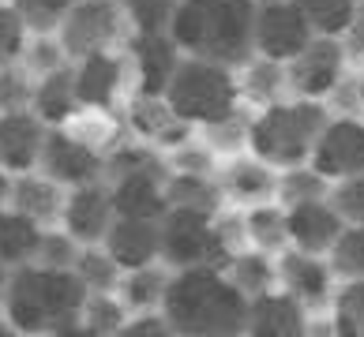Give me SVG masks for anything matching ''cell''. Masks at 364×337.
Listing matches in <instances>:
<instances>
[{
  "mask_svg": "<svg viewBox=\"0 0 364 337\" xmlns=\"http://www.w3.org/2000/svg\"><path fill=\"white\" fill-rule=\"evenodd\" d=\"M87 285L75 270L49 266H19L8 277L4 315L23 330V337H79L87 307Z\"/></svg>",
  "mask_w": 364,
  "mask_h": 337,
  "instance_id": "1",
  "label": "cell"
},
{
  "mask_svg": "<svg viewBox=\"0 0 364 337\" xmlns=\"http://www.w3.org/2000/svg\"><path fill=\"white\" fill-rule=\"evenodd\" d=\"M161 315L181 337H240L248 322V296L218 266L173 270Z\"/></svg>",
  "mask_w": 364,
  "mask_h": 337,
  "instance_id": "2",
  "label": "cell"
},
{
  "mask_svg": "<svg viewBox=\"0 0 364 337\" xmlns=\"http://www.w3.org/2000/svg\"><path fill=\"white\" fill-rule=\"evenodd\" d=\"M169 34L188 57L245 67L255 57V4L252 0H181Z\"/></svg>",
  "mask_w": 364,
  "mask_h": 337,
  "instance_id": "3",
  "label": "cell"
},
{
  "mask_svg": "<svg viewBox=\"0 0 364 337\" xmlns=\"http://www.w3.org/2000/svg\"><path fill=\"white\" fill-rule=\"evenodd\" d=\"M327 120H331V109L323 101H308V98L274 101L252 120L248 150L259 161H267V165H274L278 172L293 165H308Z\"/></svg>",
  "mask_w": 364,
  "mask_h": 337,
  "instance_id": "4",
  "label": "cell"
},
{
  "mask_svg": "<svg viewBox=\"0 0 364 337\" xmlns=\"http://www.w3.org/2000/svg\"><path fill=\"white\" fill-rule=\"evenodd\" d=\"M166 98L177 109V116L188 120V124H210V120H222L225 113L237 109L240 83L233 79V67L188 57L173 72Z\"/></svg>",
  "mask_w": 364,
  "mask_h": 337,
  "instance_id": "5",
  "label": "cell"
},
{
  "mask_svg": "<svg viewBox=\"0 0 364 337\" xmlns=\"http://www.w3.org/2000/svg\"><path fill=\"white\" fill-rule=\"evenodd\" d=\"M233 251L214 225V214L203 210H181L169 206L161 218V263L169 270H192V266H218L225 270Z\"/></svg>",
  "mask_w": 364,
  "mask_h": 337,
  "instance_id": "6",
  "label": "cell"
},
{
  "mask_svg": "<svg viewBox=\"0 0 364 337\" xmlns=\"http://www.w3.org/2000/svg\"><path fill=\"white\" fill-rule=\"evenodd\" d=\"M124 31V8L117 0H75L68 19L60 23V45L72 60L109 53Z\"/></svg>",
  "mask_w": 364,
  "mask_h": 337,
  "instance_id": "7",
  "label": "cell"
},
{
  "mask_svg": "<svg viewBox=\"0 0 364 337\" xmlns=\"http://www.w3.org/2000/svg\"><path fill=\"white\" fill-rule=\"evenodd\" d=\"M346 57L349 53L342 45V38L316 34L312 42L286 64L289 94L293 98H308V101H323L334 87H338V79L346 75Z\"/></svg>",
  "mask_w": 364,
  "mask_h": 337,
  "instance_id": "8",
  "label": "cell"
},
{
  "mask_svg": "<svg viewBox=\"0 0 364 337\" xmlns=\"http://www.w3.org/2000/svg\"><path fill=\"white\" fill-rule=\"evenodd\" d=\"M312 38V23L304 19V11L293 0H267L255 8V57L289 64Z\"/></svg>",
  "mask_w": 364,
  "mask_h": 337,
  "instance_id": "9",
  "label": "cell"
},
{
  "mask_svg": "<svg viewBox=\"0 0 364 337\" xmlns=\"http://www.w3.org/2000/svg\"><path fill=\"white\" fill-rule=\"evenodd\" d=\"M312 169H319L327 180H349L364 172V120L360 116H331L327 128L319 131Z\"/></svg>",
  "mask_w": 364,
  "mask_h": 337,
  "instance_id": "10",
  "label": "cell"
},
{
  "mask_svg": "<svg viewBox=\"0 0 364 337\" xmlns=\"http://www.w3.org/2000/svg\"><path fill=\"white\" fill-rule=\"evenodd\" d=\"M278 285L289 296H296L312 315H323V311H331L338 277H334L327 255H308V251L289 248L278 255Z\"/></svg>",
  "mask_w": 364,
  "mask_h": 337,
  "instance_id": "11",
  "label": "cell"
},
{
  "mask_svg": "<svg viewBox=\"0 0 364 337\" xmlns=\"http://www.w3.org/2000/svg\"><path fill=\"white\" fill-rule=\"evenodd\" d=\"M42 172L49 180H57L64 187H79L90 180H105V158L94 150L90 143L75 139L64 128H49L46 146H42Z\"/></svg>",
  "mask_w": 364,
  "mask_h": 337,
  "instance_id": "12",
  "label": "cell"
},
{
  "mask_svg": "<svg viewBox=\"0 0 364 337\" xmlns=\"http://www.w3.org/2000/svg\"><path fill=\"white\" fill-rule=\"evenodd\" d=\"M113 221H117V206H113L109 180H90V184L68 187V202H64V221L60 225L68 228L83 248L105 244Z\"/></svg>",
  "mask_w": 364,
  "mask_h": 337,
  "instance_id": "13",
  "label": "cell"
},
{
  "mask_svg": "<svg viewBox=\"0 0 364 337\" xmlns=\"http://www.w3.org/2000/svg\"><path fill=\"white\" fill-rule=\"evenodd\" d=\"M49 124L34 109H16L0 113V169L19 177V172H34L42 161Z\"/></svg>",
  "mask_w": 364,
  "mask_h": 337,
  "instance_id": "14",
  "label": "cell"
},
{
  "mask_svg": "<svg viewBox=\"0 0 364 337\" xmlns=\"http://www.w3.org/2000/svg\"><path fill=\"white\" fill-rule=\"evenodd\" d=\"M308 322H312V311L278 285L248 300L245 337H308Z\"/></svg>",
  "mask_w": 364,
  "mask_h": 337,
  "instance_id": "15",
  "label": "cell"
},
{
  "mask_svg": "<svg viewBox=\"0 0 364 337\" xmlns=\"http://www.w3.org/2000/svg\"><path fill=\"white\" fill-rule=\"evenodd\" d=\"M173 169H143V172H124L109 180L117 218H143V221H161L169 210L166 199V180Z\"/></svg>",
  "mask_w": 364,
  "mask_h": 337,
  "instance_id": "16",
  "label": "cell"
},
{
  "mask_svg": "<svg viewBox=\"0 0 364 337\" xmlns=\"http://www.w3.org/2000/svg\"><path fill=\"white\" fill-rule=\"evenodd\" d=\"M286 218H289V244L308 255H327L334 248V240H338V233L346 228V218L334 210L331 199L286 206Z\"/></svg>",
  "mask_w": 364,
  "mask_h": 337,
  "instance_id": "17",
  "label": "cell"
},
{
  "mask_svg": "<svg viewBox=\"0 0 364 337\" xmlns=\"http://www.w3.org/2000/svg\"><path fill=\"white\" fill-rule=\"evenodd\" d=\"M218 184L225 192V202L233 206H263L278 199V169L259 161L255 154H237L218 172Z\"/></svg>",
  "mask_w": 364,
  "mask_h": 337,
  "instance_id": "18",
  "label": "cell"
},
{
  "mask_svg": "<svg viewBox=\"0 0 364 337\" xmlns=\"http://www.w3.org/2000/svg\"><path fill=\"white\" fill-rule=\"evenodd\" d=\"M64 202H68V187L49 180L46 172H19V177H11L8 210L26 214L42 228H57L64 221Z\"/></svg>",
  "mask_w": 364,
  "mask_h": 337,
  "instance_id": "19",
  "label": "cell"
},
{
  "mask_svg": "<svg viewBox=\"0 0 364 337\" xmlns=\"http://www.w3.org/2000/svg\"><path fill=\"white\" fill-rule=\"evenodd\" d=\"M105 251L124 266L139 270L161 263V221H143V218H117L109 236H105Z\"/></svg>",
  "mask_w": 364,
  "mask_h": 337,
  "instance_id": "20",
  "label": "cell"
},
{
  "mask_svg": "<svg viewBox=\"0 0 364 337\" xmlns=\"http://www.w3.org/2000/svg\"><path fill=\"white\" fill-rule=\"evenodd\" d=\"M128 124L136 135H143V139H151L158 146H181L188 139V120L177 116V109L169 105L166 94H136V101H132L128 109Z\"/></svg>",
  "mask_w": 364,
  "mask_h": 337,
  "instance_id": "21",
  "label": "cell"
},
{
  "mask_svg": "<svg viewBox=\"0 0 364 337\" xmlns=\"http://www.w3.org/2000/svg\"><path fill=\"white\" fill-rule=\"evenodd\" d=\"M132 53H136L139 94H166L173 72L181 67V45L173 42V34H136Z\"/></svg>",
  "mask_w": 364,
  "mask_h": 337,
  "instance_id": "22",
  "label": "cell"
},
{
  "mask_svg": "<svg viewBox=\"0 0 364 337\" xmlns=\"http://www.w3.org/2000/svg\"><path fill=\"white\" fill-rule=\"evenodd\" d=\"M120 75H124V64L113 53H94L83 57L75 67V98L79 105H90V109H109L117 90H120Z\"/></svg>",
  "mask_w": 364,
  "mask_h": 337,
  "instance_id": "23",
  "label": "cell"
},
{
  "mask_svg": "<svg viewBox=\"0 0 364 337\" xmlns=\"http://www.w3.org/2000/svg\"><path fill=\"white\" fill-rule=\"evenodd\" d=\"M42 233L46 228L38 225L34 218L0 206V263H4L8 270L31 266L38 248H42Z\"/></svg>",
  "mask_w": 364,
  "mask_h": 337,
  "instance_id": "24",
  "label": "cell"
},
{
  "mask_svg": "<svg viewBox=\"0 0 364 337\" xmlns=\"http://www.w3.org/2000/svg\"><path fill=\"white\" fill-rule=\"evenodd\" d=\"M169 277H173V270L166 263L124 270L117 296L124 300V307H128L132 315H139V311H161V300H166V292H169Z\"/></svg>",
  "mask_w": 364,
  "mask_h": 337,
  "instance_id": "25",
  "label": "cell"
},
{
  "mask_svg": "<svg viewBox=\"0 0 364 337\" xmlns=\"http://www.w3.org/2000/svg\"><path fill=\"white\" fill-rule=\"evenodd\" d=\"M75 67H57V72H49L38 79V87H34V101H31V109L46 120L49 128H60L64 120H68L75 113Z\"/></svg>",
  "mask_w": 364,
  "mask_h": 337,
  "instance_id": "26",
  "label": "cell"
},
{
  "mask_svg": "<svg viewBox=\"0 0 364 337\" xmlns=\"http://www.w3.org/2000/svg\"><path fill=\"white\" fill-rule=\"evenodd\" d=\"M245 228H248V248L278 255L289 251V218L282 202H263V206H248L245 210Z\"/></svg>",
  "mask_w": 364,
  "mask_h": 337,
  "instance_id": "27",
  "label": "cell"
},
{
  "mask_svg": "<svg viewBox=\"0 0 364 337\" xmlns=\"http://www.w3.org/2000/svg\"><path fill=\"white\" fill-rule=\"evenodd\" d=\"M166 199L169 206L181 210H203V214H218L225 210V192L218 177H192V172H169L166 180Z\"/></svg>",
  "mask_w": 364,
  "mask_h": 337,
  "instance_id": "28",
  "label": "cell"
},
{
  "mask_svg": "<svg viewBox=\"0 0 364 337\" xmlns=\"http://www.w3.org/2000/svg\"><path fill=\"white\" fill-rule=\"evenodd\" d=\"M225 274H229V281H233L240 292L248 296V300H252V296H263V292L278 289V259H274V255H267V251H255V248L237 251L233 259H229Z\"/></svg>",
  "mask_w": 364,
  "mask_h": 337,
  "instance_id": "29",
  "label": "cell"
},
{
  "mask_svg": "<svg viewBox=\"0 0 364 337\" xmlns=\"http://www.w3.org/2000/svg\"><path fill=\"white\" fill-rule=\"evenodd\" d=\"M289 90V75H286V64L282 60H271V57H252L245 64V75H240V94H245V101L267 105L282 101V94Z\"/></svg>",
  "mask_w": 364,
  "mask_h": 337,
  "instance_id": "30",
  "label": "cell"
},
{
  "mask_svg": "<svg viewBox=\"0 0 364 337\" xmlns=\"http://www.w3.org/2000/svg\"><path fill=\"white\" fill-rule=\"evenodd\" d=\"M128 315L132 311L117 292H90L83 307V322H79V337H117Z\"/></svg>",
  "mask_w": 364,
  "mask_h": 337,
  "instance_id": "31",
  "label": "cell"
},
{
  "mask_svg": "<svg viewBox=\"0 0 364 337\" xmlns=\"http://www.w3.org/2000/svg\"><path fill=\"white\" fill-rule=\"evenodd\" d=\"M75 277L87 285V292H117L120 289V277H124V266H120L105 244H94L83 248L75 259Z\"/></svg>",
  "mask_w": 364,
  "mask_h": 337,
  "instance_id": "32",
  "label": "cell"
},
{
  "mask_svg": "<svg viewBox=\"0 0 364 337\" xmlns=\"http://www.w3.org/2000/svg\"><path fill=\"white\" fill-rule=\"evenodd\" d=\"M331 187H334V180H327L312 165H293V169H282L278 172V202H282V206L331 199Z\"/></svg>",
  "mask_w": 364,
  "mask_h": 337,
  "instance_id": "33",
  "label": "cell"
},
{
  "mask_svg": "<svg viewBox=\"0 0 364 337\" xmlns=\"http://www.w3.org/2000/svg\"><path fill=\"white\" fill-rule=\"evenodd\" d=\"M252 120H255V116L233 109V113H225L222 120H210V124H203V139H207V146H210L214 154L237 158V154L248 146V139H252Z\"/></svg>",
  "mask_w": 364,
  "mask_h": 337,
  "instance_id": "34",
  "label": "cell"
},
{
  "mask_svg": "<svg viewBox=\"0 0 364 337\" xmlns=\"http://www.w3.org/2000/svg\"><path fill=\"white\" fill-rule=\"evenodd\" d=\"M331 319L338 337H364V277L338 281L334 300H331Z\"/></svg>",
  "mask_w": 364,
  "mask_h": 337,
  "instance_id": "35",
  "label": "cell"
},
{
  "mask_svg": "<svg viewBox=\"0 0 364 337\" xmlns=\"http://www.w3.org/2000/svg\"><path fill=\"white\" fill-rule=\"evenodd\" d=\"M327 263L338 281H360L364 277V225H346L334 248L327 251Z\"/></svg>",
  "mask_w": 364,
  "mask_h": 337,
  "instance_id": "36",
  "label": "cell"
},
{
  "mask_svg": "<svg viewBox=\"0 0 364 337\" xmlns=\"http://www.w3.org/2000/svg\"><path fill=\"white\" fill-rule=\"evenodd\" d=\"M293 4L304 11V19L312 23L316 34H331V38H342L357 11V0H293Z\"/></svg>",
  "mask_w": 364,
  "mask_h": 337,
  "instance_id": "37",
  "label": "cell"
},
{
  "mask_svg": "<svg viewBox=\"0 0 364 337\" xmlns=\"http://www.w3.org/2000/svg\"><path fill=\"white\" fill-rule=\"evenodd\" d=\"M181 0H124V16L136 26V34H169L173 16Z\"/></svg>",
  "mask_w": 364,
  "mask_h": 337,
  "instance_id": "38",
  "label": "cell"
},
{
  "mask_svg": "<svg viewBox=\"0 0 364 337\" xmlns=\"http://www.w3.org/2000/svg\"><path fill=\"white\" fill-rule=\"evenodd\" d=\"M72 4H75V0H11V8L23 16L26 31H34V34L60 31V23L68 19Z\"/></svg>",
  "mask_w": 364,
  "mask_h": 337,
  "instance_id": "39",
  "label": "cell"
},
{
  "mask_svg": "<svg viewBox=\"0 0 364 337\" xmlns=\"http://www.w3.org/2000/svg\"><path fill=\"white\" fill-rule=\"evenodd\" d=\"M79 251H83V244H79L64 225L60 228H46V233H42V248H38L34 263L49 266V270H75Z\"/></svg>",
  "mask_w": 364,
  "mask_h": 337,
  "instance_id": "40",
  "label": "cell"
},
{
  "mask_svg": "<svg viewBox=\"0 0 364 337\" xmlns=\"http://www.w3.org/2000/svg\"><path fill=\"white\" fill-rule=\"evenodd\" d=\"M34 79L23 64H0V113L31 109L34 101Z\"/></svg>",
  "mask_w": 364,
  "mask_h": 337,
  "instance_id": "41",
  "label": "cell"
},
{
  "mask_svg": "<svg viewBox=\"0 0 364 337\" xmlns=\"http://www.w3.org/2000/svg\"><path fill=\"white\" fill-rule=\"evenodd\" d=\"M143 169H169V158H161L151 146H120L105 158V180H117L124 172H143Z\"/></svg>",
  "mask_w": 364,
  "mask_h": 337,
  "instance_id": "42",
  "label": "cell"
},
{
  "mask_svg": "<svg viewBox=\"0 0 364 337\" xmlns=\"http://www.w3.org/2000/svg\"><path fill=\"white\" fill-rule=\"evenodd\" d=\"M68 53H64V45H60V38H53V34H34V42L23 49V67L31 75H49V72H57V67H64L68 60Z\"/></svg>",
  "mask_w": 364,
  "mask_h": 337,
  "instance_id": "43",
  "label": "cell"
},
{
  "mask_svg": "<svg viewBox=\"0 0 364 337\" xmlns=\"http://www.w3.org/2000/svg\"><path fill=\"white\" fill-rule=\"evenodd\" d=\"M218 154L210 150V146L203 143V146H188V143H181V146H173L169 150V169L173 172H192V177H218V161H214Z\"/></svg>",
  "mask_w": 364,
  "mask_h": 337,
  "instance_id": "44",
  "label": "cell"
},
{
  "mask_svg": "<svg viewBox=\"0 0 364 337\" xmlns=\"http://www.w3.org/2000/svg\"><path fill=\"white\" fill-rule=\"evenodd\" d=\"M26 49V23L11 4H0V64H16Z\"/></svg>",
  "mask_w": 364,
  "mask_h": 337,
  "instance_id": "45",
  "label": "cell"
},
{
  "mask_svg": "<svg viewBox=\"0 0 364 337\" xmlns=\"http://www.w3.org/2000/svg\"><path fill=\"white\" fill-rule=\"evenodd\" d=\"M331 202H334V210L346 218V225H364V172L334 184L331 187Z\"/></svg>",
  "mask_w": 364,
  "mask_h": 337,
  "instance_id": "46",
  "label": "cell"
},
{
  "mask_svg": "<svg viewBox=\"0 0 364 337\" xmlns=\"http://www.w3.org/2000/svg\"><path fill=\"white\" fill-rule=\"evenodd\" d=\"M327 109L331 116H357L364 113V94H360V75L357 79H338V87L327 94Z\"/></svg>",
  "mask_w": 364,
  "mask_h": 337,
  "instance_id": "47",
  "label": "cell"
},
{
  "mask_svg": "<svg viewBox=\"0 0 364 337\" xmlns=\"http://www.w3.org/2000/svg\"><path fill=\"white\" fill-rule=\"evenodd\" d=\"M117 337H181V333L173 330V322L161 311H139V315H128Z\"/></svg>",
  "mask_w": 364,
  "mask_h": 337,
  "instance_id": "48",
  "label": "cell"
},
{
  "mask_svg": "<svg viewBox=\"0 0 364 337\" xmlns=\"http://www.w3.org/2000/svg\"><path fill=\"white\" fill-rule=\"evenodd\" d=\"M342 45H346V53H364V0H357V11L342 34Z\"/></svg>",
  "mask_w": 364,
  "mask_h": 337,
  "instance_id": "49",
  "label": "cell"
},
{
  "mask_svg": "<svg viewBox=\"0 0 364 337\" xmlns=\"http://www.w3.org/2000/svg\"><path fill=\"white\" fill-rule=\"evenodd\" d=\"M308 337H338V330H334V319H331V311L312 315V322H308Z\"/></svg>",
  "mask_w": 364,
  "mask_h": 337,
  "instance_id": "50",
  "label": "cell"
},
{
  "mask_svg": "<svg viewBox=\"0 0 364 337\" xmlns=\"http://www.w3.org/2000/svg\"><path fill=\"white\" fill-rule=\"evenodd\" d=\"M0 337H23V330H19L8 315H0Z\"/></svg>",
  "mask_w": 364,
  "mask_h": 337,
  "instance_id": "51",
  "label": "cell"
},
{
  "mask_svg": "<svg viewBox=\"0 0 364 337\" xmlns=\"http://www.w3.org/2000/svg\"><path fill=\"white\" fill-rule=\"evenodd\" d=\"M8 277H11V270L0 263V307H4V292H8Z\"/></svg>",
  "mask_w": 364,
  "mask_h": 337,
  "instance_id": "52",
  "label": "cell"
},
{
  "mask_svg": "<svg viewBox=\"0 0 364 337\" xmlns=\"http://www.w3.org/2000/svg\"><path fill=\"white\" fill-rule=\"evenodd\" d=\"M8 187H11V180H8V172L0 169V206H8Z\"/></svg>",
  "mask_w": 364,
  "mask_h": 337,
  "instance_id": "53",
  "label": "cell"
},
{
  "mask_svg": "<svg viewBox=\"0 0 364 337\" xmlns=\"http://www.w3.org/2000/svg\"><path fill=\"white\" fill-rule=\"evenodd\" d=\"M360 94H364V64H360Z\"/></svg>",
  "mask_w": 364,
  "mask_h": 337,
  "instance_id": "54",
  "label": "cell"
},
{
  "mask_svg": "<svg viewBox=\"0 0 364 337\" xmlns=\"http://www.w3.org/2000/svg\"><path fill=\"white\" fill-rule=\"evenodd\" d=\"M252 4H255V8H259V4H267V0H252Z\"/></svg>",
  "mask_w": 364,
  "mask_h": 337,
  "instance_id": "55",
  "label": "cell"
},
{
  "mask_svg": "<svg viewBox=\"0 0 364 337\" xmlns=\"http://www.w3.org/2000/svg\"><path fill=\"white\" fill-rule=\"evenodd\" d=\"M240 337H245V333H240Z\"/></svg>",
  "mask_w": 364,
  "mask_h": 337,
  "instance_id": "56",
  "label": "cell"
}]
</instances>
